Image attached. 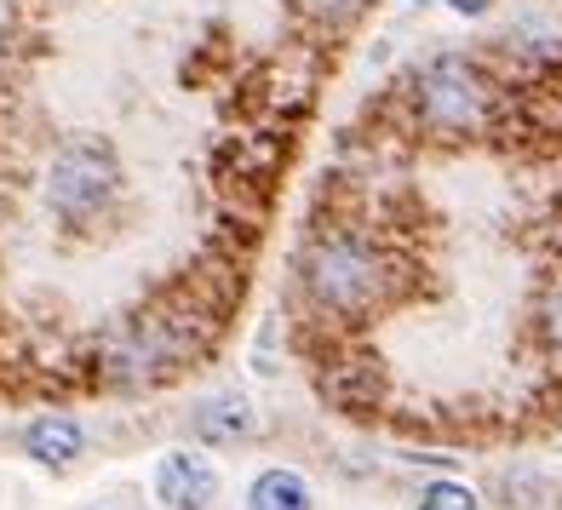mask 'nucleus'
<instances>
[{
  "instance_id": "obj_9",
  "label": "nucleus",
  "mask_w": 562,
  "mask_h": 510,
  "mask_svg": "<svg viewBox=\"0 0 562 510\" xmlns=\"http://www.w3.org/2000/svg\"><path fill=\"white\" fill-rule=\"evenodd\" d=\"M299 7L311 12V18H322V23H345V18H356V12H362L368 0H299Z\"/></svg>"
},
{
  "instance_id": "obj_6",
  "label": "nucleus",
  "mask_w": 562,
  "mask_h": 510,
  "mask_svg": "<svg viewBox=\"0 0 562 510\" xmlns=\"http://www.w3.org/2000/svg\"><path fill=\"white\" fill-rule=\"evenodd\" d=\"M195 442H207V447H229V442H247L252 437V407L241 396H213V401H201L195 407Z\"/></svg>"
},
{
  "instance_id": "obj_3",
  "label": "nucleus",
  "mask_w": 562,
  "mask_h": 510,
  "mask_svg": "<svg viewBox=\"0 0 562 510\" xmlns=\"http://www.w3.org/2000/svg\"><path fill=\"white\" fill-rule=\"evenodd\" d=\"M488 110V87L465 58H437L419 75V115L430 133H471Z\"/></svg>"
},
{
  "instance_id": "obj_8",
  "label": "nucleus",
  "mask_w": 562,
  "mask_h": 510,
  "mask_svg": "<svg viewBox=\"0 0 562 510\" xmlns=\"http://www.w3.org/2000/svg\"><path fill=\"white\" fill-rule=\"evenodd\" d=\"M419 510H482V499L465 488V481H430L419 494Z\"/></svg>"
},
{
  "instance_id": "obj_2",
  "label": "nucleus",
  "mask_w": 562,
  "mask_h": 510,
  "mask_svg": "<svg viewBox=\"0 0 562 510\" xmlns=\"http://www.w3.org/2000/svg\"><path fill=\"white\" fill-rule=\"evenodd\" d=\"M115 184H121L115 149L98 144V138H69L58 156H53V172H46V201H53L58 218L81 224L98 207H110Z\"/></svg>"
},
{
  "instance_id": "obj_5",
  "label": "nucleus",
  "mask_w": 562,
  "mask_h": 510,
  "mask_svg": "<svg viewBox=\"0 0 562 510\" xmlns=\"http://www.w3.org/2000/svg\"><path fill=\"white\" fill-rule=\"evenodd\" d=\"M81 447H87V430L75 424L69 413H46V419H35L30 430H23V453H30L35 465H53V471L75 465Z\"/></svg>"
},
{
  "instance_id": "obj_4",
  "label": "nucleus",
  "mask_w": 562,
  "mask_h": 510,
  "mask_svg": "<svg viewBox=\"0 0 562 510\" xmlns=\"http://www.w3.org/2000/svg\"><path fill=\"white\" fill-rule=\"evenodd\" d=\"M156 499L167 510H207L218 499V471H213V458H201L190 447H172L161 453V465H156Z\"/></svg>"
},
{
  "instance_id": "obj_7",
  "label": "nucleus",
  "mask_w": 562,
  "mask_h": 510,
  "mask_svg": "<svg viewBox=\"0 0 562 510\" xmlns=\"http://www.w3.org/2000/svg\"><path fill=\"white\" fill-rule=\"evenodd\" d=\"M247 510H316V499L299 471H265L247 488Z\"/></svg>"
},
{
  "instance_id": "obj_1",
  "label": "nucleus",
  "mask_w": 562,
  "mask_h": 510,
  "mask_svg": "<svg viewBox=\"0 0 562 510\" xmlns=\"http://www.w3.org/2000/svg\"><path fill=\"white\" fill-rule=\"evenodd\" d=\"M304 282H311V298L334 316H362L385 298L391 275H385V259L356 241V236H334V241H316L311 264H304Z\"/></svg>"
},
{
  "instance_id": "obj_10",
  "label": "nucleus",
  "mask_w": 562,
  "mask_h": 510,
  "mask_svg": "<svg viewBox=\"0 0 562 510\" xmlns=\"http://www.w3.org/2000/svg\"><path fill=\"white\" fill-rule=\"evenodd\" d=\"M546 339L557 344V355H562V287L546 298Z\"/></svg>"
}]
</instances>
